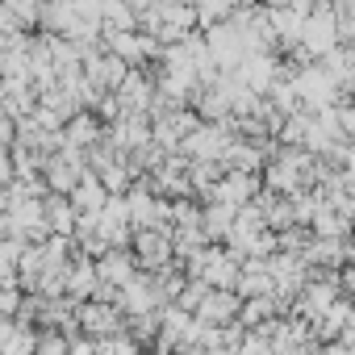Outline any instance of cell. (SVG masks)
<instances>
[{
	"mask_svg": "<svg viewBox=\"0 0 355 355\" xmlns=\"http://www.w3.org/2000/svg\"><path fill=\"white\" fill-rule=\"evenodd\" d=\"M80 326L92 338H117L121 334V313L113 309V301H88L80 309Z\"/></svg>",
	"mask_w": 355,
	"mask_h": 355,
	"instance_id": "6da1fadb",
	"label": "cell"
},
{
	"mask_svg": "<svg viewBox=\"0 0 355 355\" xmlns=\"http://www.w3.org/2000/svg\"><path fill=\"white\" fill-rule=\"evenodd\" d=\"M96 276L105 280V284H130L134 280V255H125V251H109L105 259H101V268H96Z\"/></svg>",
	"mask_w": 355,
	"mask_h": 355,
	"instance_id": "7a4b0ae2",
	"label": "cell"
},
{
	"mask_svg": "<svg viewBox=\"0 0 355 355\" xmlns=\"http://www.w3.org/2000/svg\"><path fill=\"white\" fill-rule=\"evenodd\" d=\"M67 347H71V334L42 330V334H38V347H34V355H67Z\"/></svg>",
	"mask_w": 355,
	"mask_h": 355,
	"instance_id": "3957f363",
	"label": "cell"
}]
</instances>
